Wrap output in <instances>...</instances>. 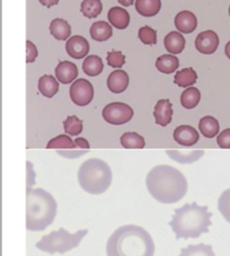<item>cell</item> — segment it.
Wrapping results in <instances>:
<instances>
[{"label": "cell", "mask_w": 230, "mask_h": 256, "mask_svg": "<svg viewBox=\"0 0 230 256\" xmlns=\"http://www.w3.org/2000/svg\"><path fill=\"white\" fill-rule=\"evenodd\" d=\"M50 34L57 40H66L71 34V27L69 23L61 18H55L51 21L49 26Z\"/></svg>", "instance_id": "cell-18"}, {"label": "cell", "mask_w": 230, "mask_h": 256, "mask_svg": "<svg viewBox=\"0 0 230 256\" xmlns=\"http://www.w3.org/2000/svg\"><path fill=\"white\" fill-rule=\"evenodd\" d=\"M197 80V74L193 68L188 67L178 71L174 76V83L179 87H189L195 84Z\"/></svg>", "instance_id": "cell-26"}, {"label": "cell", "mask_w": 230, "mask_h": 256, "mask_svg": "<svg viewBox=\"0 0 230 256\" xmlns=\"http://www.w3.org/2000/svg\"><path fill=\"white\" fill-rule=\"evenodd\" d=\"M219 45V37L213 30H205L199 33L195 39V47L202 54L214 53Z\"/></svg>", "instance_id": "cell-9"}, {"label": "cell", "mask_w": 230, "mask_h": 256, "mask_svg": "<svg viewBox=\"0 0 230 256\" xmlns=\"http://www.w3.org/2000/svg\"><path fill=\"white\" fill-rule=\"evenodd\" d=\"M201 134L206 138H213L219 132V123L213 116H204L198 124Z\"/></svg>", "instance_id": "cell-23"}, {"label": "cell", "mask_w": 230, "mask_h": 256, "mask_svg": "<svg viewBox=\"0 0 230 256\" xmlns=\"http://www.w3.org/2000/svg\"><path fill=\"white\" fill-rule=\"evenodd\" d=\"M224 51H225L226 56L230 59V41H228V42H227V44L225 45V49H224Z\"/></svg>", "instance_id": "cell-41"}, {"label": "cell", "mask_w": 230, "mask_h": 256, "mask_svg": "<svg viewBox=\"0 0 230 256\" xmlns=\"http://www.w3.org/2000/svg\"><path fill=\"white\" fill-rule=\"evenodd\" d=\"M109 22L117 29H125L129 25V13L121 7H112L107 14Z\"/></svg>", "instance_id": "cell-17"}, {"label": "cell", "mask_w": 230, "mask_h": 256, "mask_svg": "<svg viewBox=\"0 0 230 256\" xmlns=\"http://www.w3.org/2000/svg\"><path fill=\"white\" fill-rule=\"evenodd\" d=\"M38 56V51L36 46L29 40L26 41V62L32 63Z\"/></svg>", "instance_id": "cell-37"}, {"label": "cell", "mask_w": 230, "mask_h": 256, "mask_svg": "<svg viewBox=\"0 0 230 256\" xmlns=\"http://www.w3.org/2000/svg\"><path fill=\"white\" fill-rule=\"evenodd\" d=\"M120 143L127 149H141L145 146L144 138L136 132H125L120 137Z\"/></svg>", "instance_id": "cell-28"}, {"label": "cell", "mask_w": 230, "mask_h": 256, "mask_svg": "<svg viewBox=\"0 0 230 256\" xmlns=\"http://www.w3.org/2000/svg\"><path fill=\"white\" fill-rule=\"evenodd\" d=\"M174 24L175 27L181 32L185 34L192 33L196 27H197V18L194 15V13L183 10L180 11L174 19Z\"/></svg>", "instance_id": "cell-14"}, {"label": "cell", "mask_w": 230, "mask_h": 256, "mask_svg": "<svg viewBox=\"0 0 230 256\" xmlns=\"http://www.w3.org/2000/svg\"><path fill=\"white\" fill-rule=\"evenodd\" d=\"M172 115H173V109L169 99L158 100L154 107V112H153L155 123L165 127L171 122Z\"/></svg>", "instance_id": "cell-12"}, {"label": "cell", "mask_w": 230, "mask_h": 256, "mask_svg": "<svg viewBox=\"0 0 230 256\" xmlns=\"http://www.w3.org/2000/svg\"><path fill=\"white\" fill-rule=\"evenodd\" d=\"M133 109L123 102H112L102 110L103 119L112 125L125 124L133 117Z\"/></svg>", "instance_id": "cell-7"}, {"label": "cell", "mask_w": 230, "mask_h": 256, "mask_svg": "<svg viewBox=\"0 0 230 256\" xmlns=\"http://www.w3.org/2000/svg\"><path fill=\"white\" fill-rule=\"evenodd\" d=\"M77 177L79 185L85 192L97 195L109 188L112 172L105 161L99 158H90L81 164Z\"/></svg>", "instance_id": "cell-5"}, {"label": "cell", "mask_w": 230, "mask_h": 256, "mask_svg": "<svg viewBox=\"0 0 230 256\" xmlns=\"http://www.w3.org/2000/svg\"><path fill=\"white\" fill-rule=\"evenodd\" d=\"M87 233V229H81L75 233H70L65 228L61 227L57 231H51L49 234L42 236L35 246L37 249L47 252L50 255H53L54 253L64 254L67 251L76 248Z\"/></svg>", "instance_id": "cell-6"}, {"label": "cell", "mask_w": 230, "mask_h": 256, "mask_svg": "<svg viewBox=\"0 0 230 256\" xmlns=\"http://www.w3.org/2000/svg\"><path fill=\"white\" fill-rule=\"evenodd\" d=\"M203 151H167V154L171 159L182 164L197 161L203 155Z\"/></svg>", "instance_id": "cell-29"}, {"label": "cell", "mask_w": 230, "mask_h": 256, "mask_svg": "<svg viewBox=\"0 0 230 256\" xmlns=\"http://www.w3.org/2000/svg\"><path fill=\"white\" fill-rule=\"evenodd\" d=\"M138 37L145 45H155L157 42L156 31L149 26L141 27L138 31Z\"/></svg>", "instance_id": "cell-34"}, {"label": "cell", "mask_w": 230, "mask_h": 256, "mask_svg": "<svg viewBox=\"0 0 230 256\" xmlns=\"http://www.w3.org/2000/svg\"><path fill=\"white\" fill-rule=\"evenodd\" d=\"M74 143H75L76 147L81 149V150H88L89 149V143L85 138L78 137L74 140Z\"/></svg>", "instance_id": "cell-38"}, {"label": "cell", "mask_w": 230, "mask_h": 256, "mask_svg": "<svg viewBox=\"0 0 230 256\" xmlns=\"http://www.w3.org/2000/svg\"><path fill=\"white\" fill-rule=\"evenodd\" d=\"M80 11L86 18H96L102 11L101 0H83L80 5Z\"/></svg>", "instance_id": "cell-30"}, {"label": "cell", "mask_w": 230, "mask_h": 256, "mask_svg": "<svg viewBox=\"0 0 230 256\" xmlns=\"http://www.w3.org/2000/svg\"><path fill=\"white\" fill-rule=\"evenodd\" d=\"M39 2L43 5V6H46L47 8H50L51 6L53 5H56L59 0H39Z\"/></svg>", "instance_id": "cell-39"}, {"label": "cell", "mask_w": 230, "mask_h": 256, "mask_svg": "<svg viewBox=\"0 0 230 256\" xmlns=\"http://www.w3.org/2000/svg\"><path fill=\"white\" fill-rule=\"evenodd\" d=\"M77 75V66L70 61H62L55 68V76L61 84L71 83Z\"/></svg>", "instance_id": "cell-15"}, {"label": "cell", "mask_w": 230, "mask_h": 256, "mask_svg": "<svg viewBox=\"0 0 230 256\" xmlns=\"http://www.w3.org/2000/svg\"><path fill=\"white\" fill-rule=\"evenodd\" d=\"M229 16H230V6H229Z\"/></svg>", "instance_id": "cell-42"}, {"label": "cell", "mask_w": 230, "mask_h": 256, "mask_svg": "<svg viewBox=\"0 0 230 256\" xmlns=\"http://www.w3.org/2000/svg\"><path fill=\"white\" fill-rule=\"evenodd\" d=\"M146 186L150 195L161 203L171 204L181 200L188 189L185 176L170 165H157L146 176Z\"/></svg>", "instance_id": "cell-1"}, {"label": "cell", "mask_w": 230, "mask_h": 256, "mask_svg": "<svg viewBox=\"0 0 230 256\" xmlns=\"http://www.w3.org/2000/svg\"><path fill=\"white\" fill-rule=\"evenodd\" d=\"M218 210L224 219L230 223V188L221 193L218 199Z\"/></svg>", "instance_id": "cell-33"}, {"label": "cell", "mask_w": 230, "mask_h": 256, "mask_svg": "<svg viewBox=\"0 0 230 256\" xmlns=\"http://www.w3.org/2000/svg\"><path fill=\"white\" fill-rule=\"evenodd\" d=\"M47 149H74L77 148L74 141L66 134L58 135L51 140L46 145Z\"/></svg>", "instance_id": "cell-31"}, {"label": "cell", "mask_w": 230, "mask_h": 256, "mask_svg": "<svg viewBox=\"0 0 230 256\" xmlns=\"http://www.w3.org/2000/svg\"><path fill=\"white\" fill-rule=\"evenodd\" d=\"M63 127L64 131L71 135V136H76L82 132L83 129V124L82 121L75 115L68 116L64 121H63Z\"/></svg>", "instance_id": "cell-32"}, {"label": "cell", "mask_w": 230, "mask_h": 256, "mask_svg": "<svg viewBox=\"0 0 230 256\" xmlns=\"http://www.w3.org/2000/svg\"><path fill=\"white\" fill-rule=\"evenodd\" d=\"M155 66L161 73L171 74L179 67V60L173 54H164L157 58Z\"/></svg>", "instance_id": "cell-22"}, {"label": "cell", "mask_w": 230, "mask_h": 256, "mask_svg": "<svg viewBox=\"0 0 230 256\" xmlns=\"http://www.w3.org/2000/svg\"><path fill=\"white\" fill-rule=\"evenodd\" d=\"M178 256H215L212 246L204 243L189 244L187 247L182 248Z\"/></svg>", "instance_id": "cell-24"}, {"label": "cell", "mask_w": 230, "mask_h": 256, "mask_svg": "<svg viewBox=\"0 0 230 256\" xmlns=\"http://www.w3.org/2000/svg\"><path fill=\"white\" fill-rule=\"evenodd\" d=\"M59 89V84L52 75H43L38 80V90L39 92L47 97H53Z\"/></svg>", "instance_id": "cell-20"}, {"label": "cell", "mask_w": 230, "mask_h": 256, "mask_svg": "<svg viewBox=\"0 0 230 256\" xmlns=\"http://www.w3.org/2000/svg\"><path fill=\"white\" fill-rule=\"evenodd\" d=\"M174 140L182 146H192L199 140V133L190 125H180L173 132Z\"/></svg>", "instance_id": "cell-11"}, {"label": "cell", "mask_w": 230, "mask_h": 256, "mask_svg": "<svg viewBox=\"0 0 230 256\" xmlns=\"http://www.w3.org/2000/svg\"><path fill=\"white\" fill-rule=\"evenodd\" d=\"M117 1H118L121 5H123V6H125V7L132 5L133 2H134V0H117Z\"/></svg>", "instance_id": "cell-40"}, {"label": "cell", "mask_w": 230, "mask_h": 256, "mask_svg": "<svg viewBox=\"0 0 230 256\" xmlns=\"http://www.w3.org/2000/svg\"><path fill=\"white\" fill-rule=\"evenodd\" d=\"M65 49L70 57L74 59H82L89 52V43L84 37L75 35L67 40Z\"/></svg>", "instance_id": "cell-10"}, {"label": "cell", "mask_w": 230, "mask_h": 256, "mask_svg": "<svg viewBox=\"0 0 230 256\" xmlns=\"http://www.w3.org/2000/svg\"><path fill=\"white\" fill-rule=\"evenodd\" d=\"M90 36L98 42L106 41L112 36V27L105 21L94 22L90 27Z\"/></svg>", "instance_id": "cell-19"}, {"label": "cell", "mask_w": 230, "mask_h": 256, "mask_svg": "<svg viewBox=\"0 0 230 256\" xmlns=\"http://www.w3.org/2000/svg\"><path fill=\"white\" fill-rule=\"evenodd\" d=\"M164 46L170 54H179L185 47V38L181 33L171 31L164 38Z\"/></svg>", "instance_id": "cell-16"}, {"label": "cell", "mask_w": 230, "mask_h": 256, "mask_svg": "<svg viewBox=\"0 0 230 256\" xmlns=\"http://www.w3.org/2000/svg\"><path fill=\"white\" fill-rule=\"evenodd\" d=\"M161 8L160 0H136L135 9L144 17L155 16Z\"/></svg>", "instance_id": "cell-21"}, {"label": "cell", "mask_w": 230, "mask_h": 256, "mask_svg": "<svg viewBox=\"0 0 230 256\" xmlns=\"http://www.w3.org/2000/svg\"><path fill=\"white\" fill-rule=\"evenodd\" d=\"M216 141L220 148L230 149V128L224 129L222 132H220Z\"/></svg>", "instance_id": "cell-36"}, {"label": "cell", "mask_w": 230, "mask_h": 256, "mask_svg": "<svg viewBox=\"0 0 230 256\" xmlns=\"http://www.w3.org/2000/svg\"><path fill=\"white\" fill-rule=\"evenodd\" d=\"M211 216L212 213L208 211L207 206H200L194 201L174 209V215L168 224L176 239L198 238L202 233L209 232Z\"/></svg>", "instance_id": "cell-3"}, {"label": "cell", "mask_w": 230, "mask_h": 256, "mask_svg": "<svg viewBox=\"0 0 230 256\" xmlns=\"http://www.w3.org/2000/svg\"><path fill=\"white\" fill-rule=\"evenodd\" d=\"M200 98V91L196 87H188L182 92L180 96V102L184 108L193 109L198 105Z\"/></svg>", "instance_id": "cell-27"}, {"label": "cell", "mask_w": 230, "mask_h": 256, "mask_svg": "<svg viewBox=\"0 0 230 256\" xmlns=\"http://www.w3.org/2000/svg\"><path fill=\"white\" fill-rule=\"evenodd\" d=\"M82 69L83 72L87 76H97L99 75L103 70V62L101 58L97 55H90L85 58V60L82 63Z\"/></svg>", "instance_id": "cell-25"}, {"label": "cell", "mask_w": 230, "mask_h": 256, "mask_svg": "<svg viewBox=\"0 0 230 256\" xmlns=\"http://www.w3.org/2000/svg\"><path fill=\"white\" fill-rule=\"evenodd\" d=\"M57 213L53 196L42 188H29L26 192V229L43 231L52 224Z\"/></svg>", "instance_id": "cell-4"}, {"label": "cell", "mask_w": 230, "mask_h": 256, "mask_svg": "<svg viewBox=\"0 0 230 256\" xmlns=\"http://www.w3.org/2000/svg\"><path fill=\"white\" fill-rule=\"evenodd\" d=\"M69 94L74 104L78 106H85L92 101L94 89L88 80L79 78L71 84Z\"/></svg>", "instance_id": "cell-8"}, {"label": "cell", "mask_w": 230, "mask_h": 256, "mask_svg": "<svg viewBox=\"0 0 230 256\" xmlns=\"http://www.w3.org/2000/svg\"><path fill=\"white\" fill-rule=\"evenodd\" d=\"M107 63L112 68H121L125 63V56L120 51H111L107 54Z\"/></svg>", "instance_id": "cell-35"}, {"label": "cell", "mask_w": 230, "mask_h": 256, "mask_svg": "<svg viewBox=\"0 0 230 256\" xmlns=\"http://www.w3.org/2000/svg\"><path fill=\"white\" fill-rule=\"evenodd\" d=\"M155 245L142 227L128 224L117 228L107 240V256H153Z\"/></svg>", "instance_id": "cell-2"}, {"label": "cell", "mask_w": 230, "mask_h": 256, "mask_svg": "<svg viewBox=\"0 0 230 256\" xmlns=\"http://www.w3.org/2000/svg\"><path fill=\"white\" fill-rule=\"evenodd\" d=\"M129 84V76L128 74L121 70H114L111 72L107 78V87L108 89L115 94L122 93L126 90Z\"/></svg>", "instance_id": "cell-13"}]
</instances>
